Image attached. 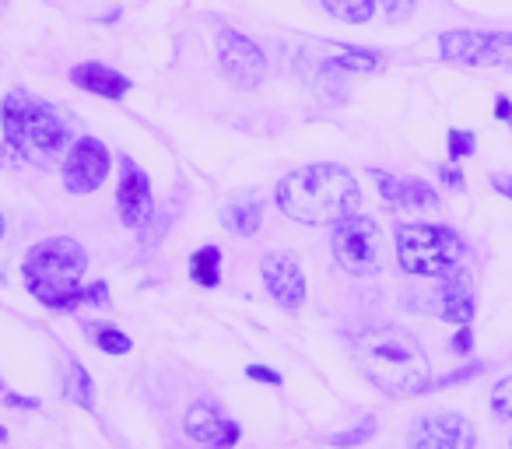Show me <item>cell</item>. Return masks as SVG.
<instances>
[{"instance_id":"6da1fadb","label":"cell","mask_w":512,"mask_h":449,"mask_svg":"<svg viewBox=\"0 0 512 449\" xmlns=\"http://www.w3.org/2000/svg\"><path fill=\"white\" fill-rule=\"evenodd\" d=\"M274 200L285 218L316 229V225H337L341 218L355 214L362 204V190L344 165L316 162L281 176Z\"/></svg>"},{"instance_id":"7a4b0ae2","label":"cell","mask_w":512,"mask_h":449,"mask_svg":"<svg viewBox=\"0 0 512 449\" xmlns=\"http://www.w3.org/2000/svg\"><path fill=\"white\" fill-rule=\"evenodd\" d=\"M351 355H355L362 376L372 386L386 393V397H418L428 386V355L400 327H369L351 341Z\"/></svg>"},{"instance_id":"3957f363","label":"cell","mask_w":512,"mask_h":449,"mask_svg":"<svg viewBox=\"0 0 512 449\" xmlns=\"http://www.w3.org/2000/svg\"><path fill=\"white\" fill-rule=\"evenodd\" d=\"M0 130L4 144L22 162L36 169H57L71 151V127L46 99L32 95L29 88H11L0 106Z\"/></svg>"},{"instance_id":"277c9868","label":"cell","mask_w":512,"mask_h":449,"mask_svg":"<svg viewBox=\"0 0 512 449\" xmlns=\"http://www.w3.org/2000/svg\"><path fill=\"white\" fill-rule=\"evenodd\" d=\"M88 271V253L78 239L50 236L25 253V285L43 306L57 313H71V295L81 288V278Z\"/></svg>"},{"instance_id":"5b68a950","label":"cell","mask_w":512,"mask_h":449,"mask_svg":"<svg viewBox=\"0 0 512 449\" xmlns=\"http://www.w3.org/2000/svg\"><path fill=\"white\" fill-rule=\"evenodd\" d=\"M397 260L414 278H442L463 260V239L435 221H404L397 229Z\"/></svg>"},{"instance_id":"8992f818","label":"cell","mask_w":512,"mask_h":449,"mask_svg":"<svg viewBox=\"0 0 512 449\" xmlns=\"http://www.w3.org/2000/svg\"><path fill=\"white\" fill-rule=\"evenodd\" d=\"M334 260L355 278H369V274H379L386 264V239L383 229H379L372 218H362V214H348V218L337 221L334 229Z\"/></svg>"},{"instance_id":"52a82bcc","label":"cell","mask_w":512,"mask_h":449,"mask_svg":"<svg viewBox=\"0 0 512 449\" xmlns=\"http://www.w3.org/2000/svg\"><path fill=\"white\" fill-rule=\"evenodd\" d=\"M439 50L453 64L467 67H509L512 64V32H470L453 29L439 36Z\"/></svg>"},{"instance_id":"ba28073f","label":"cell","mask_w":512,"mask_h":449,"mask_svg":"<svg viewBox=\"0 0 512 449\" xmlns=\"http://www.w3.org/2000/svg\"><path fill=\"white\" fill-rule=\"evenodd\" d=\"M218 64L235 88H256L267 74L264 50H260L249 36H242V32H235V29L218 32Z\"/></svg>"},{"instance_id":"9c48e42d","label":"cell","mask_w":512,"mask_h":449,"mask_svg":"<svg viewBox=\"0 0 512 449\" xmlns=\"http://www.w3.org/2000/svg\"><path fill=\"white\" fill-rule=\"evenodd\" d=\"M60 169H64V186L71 193H95L109 179L113 158H109V148L99 137H81V141L71 144Z\"/></svg>"},{"instance_id":"30bf717a","label":"cell","mask_w":512,"mask_h":449,"mask_svg":"<svg viewBox=\"0 0 512 449\" xmlns=\"http://www.w3.org/2000/svg\"><path fill=\"white\" fill-rule=\"evenodd\" d=\"M411 449H474V425L456 411L421 414L407 435Z\"/></svg>"},{"instance_id":"8fae6325","label":"cell","mask_w":512,"mask_h":449,"mask_svg":"<svg viewBox=\"0 0 512 449\" xmlns=\"http://www.w3.org/2000/svg\"><path fill=\"white\" fill-rule=\"evenodd\" d=\"M116 214L127 229H148L155 218V197H151V179L137 169L134 158H120V190H116Z\"/></svg>"},{"instance_id":"7c38bea8","label":"cell","mask_w":512,"mask_h":449,"mask_svg":"<svg viewBox=\"0 0 512 449\" xmlns=\"http://www.w3.org/2000/svg\"><path fill=\"white\" fill-rule=\"evenodd\" d=\"M260 274H264V288L281 309L288 313H299L302 302H306V274H302L299 260L292 253L271 250L260 260Z\"/></svg>"},{"instance_id":"4fadbf2b","label":"cell","mask_w":512,"mask_h":449,"mask_svg":"<svg viewBox=\"0 0 512 449\" xmlns=\"http://www.w3.org/2000/svg\"><path fill=\"white\" fill-rule=\"evenodd\" d=\"M183 432L190 442H197L200 449H232L239 442V425L232 418L221 414V407L214 400H197L186 411Z\"/></svg>"},{"instance_id":"5bb4252c","label":"cell","mask_w":512,"mask_h":449,"mask_svg":"<svg viewBox=\"0 0 512 449\" xmlns=\"http://www.w3.org/2000/svg\"><path fill=\"white\" fill-rule=\"evenodd\" d=\"M379 183V197L386 207L393 211H435L439 207V193L425 183V179H404V176H390V172L376 169L372 172Z\"/></svg>"},{"instance_id":"9a60e30c","label":"cell","mask_w":512,"mask_h":449,"mask_svg":"<svg viewBox=\"0 0 512 449\" xmlns=\"http://www.w3.org/2000/svg\"><path fill=\"white\" fill-rule=\"evenodd\" d=\"M439 316L456 327H467L474 320V278L463 267H453L449 274H442L439 285Z\"/></svg>"},{"instance_id":"2e32d148","label":"cell","mask_w":512,"mask_h":449,"mask_svg":"<svg viewBox=\"0 0 512 449\" xmlns=\"http://www.w3.org/2000/svg\"><path fill=\"white\" fill-rule=\"evenodd\" d=\"M71 85H78L81 92H92V95H102V99H123L130 92V78L113 67L99 64V60H88V64H78L71 67Z\"/></svg>"},{"instance_id":"e0dca14e","label":"cell","mask_w":512,"mask_h":449,"mask_svg":"<svg viewBox=\"0 0 512 449\" xmlns=\"http://www.w3.org/2000/svg\"><path fill=\"white\" fill-rule=\"evenodd\" d=\"M218 218L232 236L249 239L264 225V200L256 197V193H239V197H232L228 204H221Z\"/></svg>"},{"instance_id":"ac0fdd59","label":"cell","mask_w":512,"mask_h":449,"mask_svg":"<svg viewBox=\"0 0 512 449\" xmlns=\"http://www.w3.org/2000/svg\"><path fill=\"white\" fill-rule=\"evenodd\" d=\"M190 278L200 288H214L221 281V250L218 246H200L190 257Z\"/></svg>"},{"instance_id":"d6986e66","label":"cell","mask_w":512,"mask_h":449,"mask_svg":"<svg viewBox=\"0 0 512 449\" xmlns=\"http://www.w3.org/2000/svg\"><path fill=\"white\" fill-rule=\"evenodd\" d=\"M320 4L330 18L348 25H365L376 15V0H320Z\"/></svg>"},{"instance_id":"ffe728a7","label":"cell","mask_w":512,"mask_h":449,"mask_svg":"<svg viewBox=\"0 0 512 449\" xmlns=\"http://www.w3.org/2000/svg\"><path fill=\"white\" fill-rule=\"evenodd\" d=\"M64 390H67V397H71L78 407H85V411H92V407H95L92 376H88L85 365H81V362H67V383H64Z\"/></svg>"},{"instance_id":"44dd1931","label":"cell","mask_w":512,"mask_h":449,"mask_svg":"<svg viewBox=\"0 0 512 449\" xmlns=\"http://www.w3.org/2000/svg\"><path fill=\"white\" fill-rule=\"evenodd\" d=\"M85 330H88V337H92L95 348L106 351V355H127V351L134 348V341H130L120 327H109V323H88Z\"/></svg>"},{"instance_id":"7402d4cb","label":"cell","mask_w":512,"mask_h":449,"mask_svg":"<svg viewBox=\"0 0 512 449\" xmlns=\"http://www.w3.org/2000/svg\"><path fill=\"white\" fill-rule=\"evenodd\" d=\"M316 88H320V95L327 102H344V99H348V71H344V67H337L334 60H327V64L320 67Z\"/></svg>"},{"instance_id":"603a6c76","label":"cell","mask_w":512,"mask_h":449,"mask_svg":"<svg viewBox=\"0 0 512 449\" xmlns=\"http://www.w3.org/2000/svg\"><path fill=\"white\" fill-rule=\"evenodd\" d=\"M337 67H344V71H358V74H369V71H379L383 67V60H379V53H365V50H344L341 57H334Z\"/></svg>"},{"instance_id":"cb8c5ba5","label":"cell","mask_w":512,"mask_h":449,"mask_svg":"<svg viewBox=\"0 0 512 449\" xmlns=\"http://www.w3.org/2000/svg\"><path fill=\"white\" fill-rule=\"evenodd\" d=\"M372 435H376V418H362L355 428H348V432H337L334 439H330V446H337V449H351V446H362V442H369Z\"/></svg>"},{"instance_id":"d4e9b609","label":"cell","mask_w":512,"mask_h":449,"mask_svg":"<svg viewBox=\"0 0 512 449\" xmlns=\"http://www.w3.org/2000/svg\"><path fill=\"white\" fill-rule=\"evenodd\" d=\"M491 411H495V418L512 421V376H505L502 383L491 390Z\"/></svg>"},{"instance_id":"484cf974","label":"cell","mask_w":512,"mask_h":449,"mask_svg":"<svg viewBox=\"0 0 512 449\" xmlns=\"http://www.w3.org/2000/svg\"><path fill=\"white\" fill-rule=\"evenodd\" d=\"M446 141H449V158H453V162H460V158L477 151V137L470 134V130H449Z\"/></svg>"},{"instance_id":"4316f807","label":"cell","mask_w":512,"mask_h":449,"mask_svg":"<svg viewBox=\"0 0 512 449\" xmlns=\"http://www.w3.org/2000/svg\"><path fill=\"white\" fill-rule=\"evenodd\" d=\"M376 8H383L386 22H407L414 15V0H376Z\"/></svg>"},{"instance_id":"83f0119b","label":"cell","mask_w":512,"mask_h":449,"mask_svg":"<svg viewBox=\"0 0 512 449\" xmlns=\"http://www.w3.org/2000/svg\"><path fill=\"white\" fill-rule=\"evenodd\" d=\"M439 179L449 186V190H456V193L467 190V179H463V169H456V162L453 165H439Z\"/></svg>"},{"instance_id":"f1b7e54d","label":"cell","mask_w":512,"mask_h":449,"mask_svg":"<svg viewBox=\"0 0 512 449\" xmlns=\"http://www.w3.org/2000/svg\"><path fill=\"white\" fill-rule=\"evenodd\" d=\"M470 348H474V334H470V327H460L453 341H449V351L453 355H470Z\"/></svg>"},{"instance_id":"f546056e","label":"cell","mask_w":512,"mask_h":449,"mask_svg":"<svg viewBox=\"0 0 512 449\" xmlns=\"http://www.w3.org/2000/svg\"><path fill=\"white\" fill-rule=\"evenodd\" d=\"M246 376H249V379H260V383L281 386V372H274V369H264V365H246Z\"/></svg>"},{"instance_id":"4dcf8cb0","label":"cell","mask_w":512,"mask_h":449,"mask_svg":"<svg viewBox=\"0 0 512 449\" xmlns=\"http://www.w3.org/2000/svg\"><path fill=\"white\" fill-rule=\"evenodd\" d=\"M0 400H4V404H11V407H25V411H36V407H39L36 397H18V393H11V390L0 393Z\"/></svg>"},{"instance_id":"1f68e13d","label":"cell","mask_w":512,"mask_h":449,"mask_svg":"<svg viewBox=\"0 0 512 449\" xmlns=\"http://www.w3.org/2000/svg\"><path fill=\"white\" fill-rule=\"evenodd\" d=\"M491 186H495L502 197L512 200V176H505V172H495V176H491Z\"/></svg>"},{"instance_id":"d6a6232c","label":"cell","mask_w":512,"mask_h":449,"mask_svg":"<svg viewBox=\"0 0 512 449\" xmlns=\"http://www.w3.org/2000/svg\"><path fill=\"white\" fill-rule=\"evenodd\" d=\"M495 116L502 123H512V102L505 99V95H498V99H495Z\"/></svg>"},{"instance_id":"836d02e7","label":"cell","mask_w":512,"mask_h":449,"mask_svg":"<svg viewBox=\"0 0 512 449\" xmlns=\"http://www.w3.org/2000/svg\"><path fill=\"white\" fill-rule=\"evenodd\" d=\"M0 442H8V428L0 425Z\"/></svg>"},{"instance_id":"e575fe53","label":"cell","mask_w":512,"mask_h":449,"mask_svg":"<svg viewBox=\"0 0 512 449\" xmlns=\"http://www.w3.org/2000/svg\"><path fill=\"white\" fill-rule=\"evenodd\" d=\"M4 229H8V225H4V214H0V239H4Z\"/></svg>"},{"instance_id":"d590c367","label":"cell","mask_w":512,"mask_h":449,"mask_svg":"<svg viewBox=\"0 0 512 449\" xmlns=\"http://www.w3.org/2000/svg\"><path fill=\"white\" fill-rule=\"evenodd\" d=\"M4 390H8V386H4V383H0V393H4Z\"/></svg>"}]
</instances>
